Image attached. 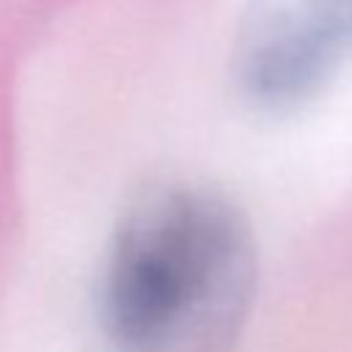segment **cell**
<instances>
[{
	"label": "cell",
	"instance_id": "1",
	"mask_svg": "<svg viewBox=\"0 0 352 352\" xmlns=\"http://www.w3.org/2000/svg\"><path fill=\"white\" fill-rule=\"evenodd\" d=\"M258 280L253 231L220 192L157 184L113 226L96 278L107 352H234Z\"/></svg>",
	"mask_w": 352,
	"mask_h": 352
},
{
	"label": "cell",
	"instance_id": "2",
	"mask_svg": "<svg viewBox=\"0 0 352 352\" xmlns=\"http://www.w3.org/2000/svg\"><path fill=\"white\" fill-rule=\"evenodd\" d=\"M352 60V0H248L231 47L236 91L258 110L289 113Z\"/></svg>",
	"mask_w": 352,
	"mask_h": 352
}]
</instances>
